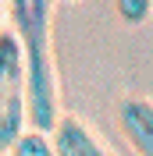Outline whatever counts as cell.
Masks as SVG:
<instances>
[{
    "label": "cell",
    "mask_w": 153,
    "mask_h": 156,
    "mask_svg": "<svg viewBox=\"0 0 153 156\" xmlns=\"http://www.w3.org/2000/svg\"><path fill=\"white\" fill-rule=\"evenodd\" d=\"M14 39L25 60L29 124L39 131L57 128V68H54V0H7Z\"/></svg>",
    "instance_id": "cell-1"
},
{
    "label": "cell",
    "mask_w": 153,
    "mask_h": 156,
    "mask_svg": "<svg viewBox=\"0 0 153 156\" xmlns=\"http://www.w3.org/2000/svg\"><path fill=\"white\" fill-rule=\"evenodd\" d=\"M29 124V99H25V60L14 32L0 36V153Z\"/></svg>",
    "instance_id": "cell-2"
},
{
    "label": "cell",
    "mask_w": 153,
    "mask_h": 156,
    "mask_svg": "<svg viewBox=\"0 0 153 156\" xmlns=\"http://www.w3.org/2000/svg\"><path fill=\"white\" fill-rule=\"evenodd\" d=\"M118 124L139 156H153V103L150 99L143 96L121 99L118 103Z\"/></svg>",
    "instance_id": "cell-3"
},
{
    "label": "cell",
    "mask_w": 153,
    "mask_h": 156,
    "mask_svg": "<svg viewBox=\"0 0 153 156\" xmlns=\"http://www.w3.org/2000/svg\"><path fill=\"white\" fill-rule=\"evenodd\" d=\"M54 156H107V149L78 117H61L54 128Z\"/></svg>",
    "instance_id": "cell-4"
},
{
    "label": "cell",
    "mask_w": 153,
    "mask_h": 156,
    "mask_svg": "<svg viewBox=\"0 0 153 156\" xmlns=\"http://www.w3.org/2000/svg\"><path fill=\"white\" fill-rule=\"evenodd\" d=\"M11 156H54V138L39 128H25L7 149Z\"/></svg>",
    "instance_id": "cell-5"
},
{
    "label": "cell",
    "mask_w": 153,
    "mask_h": 156,
    "mask_svg": "<svg viewBox=\"0 0 153 156\" xmlns=\"http://www.w3.org/2000/svg\"><path fill=\"white\" fill-rule=\"evenodd\" d=\"M114 7L125 25H143L153 14V0H114Z\"/></svg>",
    "instance_id": "cell-6"
},
{
    "label": "cell",
    "mask_w": 153,
    "mask_h": 156,
    "mask_svg": "<svg viewBox=\"0 0 153 156\" xmlns=\"http://www.w3.org/2000/svg\"><path fill=\"white\" fill-rule=\"evenodd\" d=\"M4 11H7V0H0V21H4Z\"/></svg>",
    "instance_id": "cell-7"
},
{
    "label": "cell",
    "mask_w": 153,
    "mask_h": 156,
    "mask_svg": "<svg viewBox=\"0 0 153 156\" xmlns=\"http://www.w3.org/2000/svg\"><path fill=\"white\" fill-rule=\"evenodd\" d=\"M68 4H78V0H68Z\"/></svg>",
    "instance_id": "cell-8"
}]
</instances>
